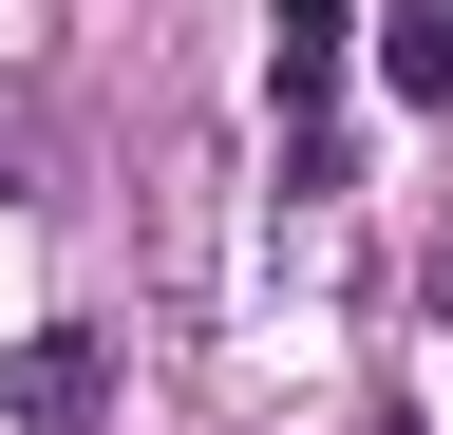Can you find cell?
<instances>
[{"label":"cell","mask_w":453,"mask_h":435,"mask_svg":"<svg viewBox=\"0 0 453 435\" xmlns=\"http://www.w3.org/2000/svg\"><path fill=\"white\" fill-rule=\"evenodd\" d=\"M0 398H19L38 435H95V416H113V341H95V322H38V341H19V378H0Z\"/></svg>","instance_id":"1"},{"label":"cell","mask_w":453,"mask_h":435,"mask_svg":"<svg viewBox=\"0 0 453 435\" xmlns=\"http://www.w3.org/2000/svg\"><path fill=\"white\" fill-rule=\"evenodd\" d=\"M340 38H359V0H283V19H265V76H283V114H321V95H340Z\"/></svg>","instance_id":"2"},{"label":"cell","mask_w":453,"mask_h":435,"mask_svg":"<svg viewBox=\"0 0 453 435\" xmlns=\"http://www.w3.org/2000/svg\"><path fill=\"white\" fill-rule=\"evenodd\" d=\"M378 19H396L378 76H396V95H453V0H378Z\"/></svg>","instance_id":"3"}]
</instances>
